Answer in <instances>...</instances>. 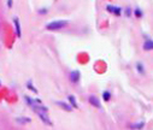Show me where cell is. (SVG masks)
Wrapping results in <instances>:
<instances>
[{
	"label": "cell",
	"instance_id": "1",
	"mask_svg": "<svg viewBox=\"0 0 153 130\" xmlns=\"http://www.w3.org/2000/svg\"><path fill=\"white\" fill-rule=\"evenodd\" d=\"M24 100L27 104H29V106L33 108V111L39 116V118L47 125H52V122L50 119V116H48V112H47V108L41 104L40 100H33L30 97H24Z\"/></svg>",
	"mask_w": 153,
	"mask_h": 130
},
{
	"label": "cell",
	"instance_id": "2",
	"mask_svg": "<svg viewBox=\"0 0 153 130\" xmlns=\"http://www.w3.org/2000/svg\"><path fill=\"white\" fill-rule=\"evenodd\" d=\"M69 24L68 21L65 19H59V21H52L48 24H46V29L51 30V31H56V30H60L63 28H65Z\"/></svg>",
	"mask_w": 153,
	"mask_h": 130
},
{
	"label": "cell",
	"instance_id": "3",
	"mask_svg": "<svg viewBox=\"0 0 153 130\" xmlns=\"http://www.w3.org/2000/svg\"><path fill=\"white\" fill-rule=\"evenodd\" d=\"M106 11H108L110 13H112L114 16H121L122 15V9L120 6H114V5H107Z\"/></svg>",
	"mask_w": 153,
	"mask_h": 130
},
{
	"label": "cell",
	"instance_id": "4",
	"mask_svg": "<svg viewBox=\"0 0 153 130\" xmlns=\"http://www.w3.org/2000/svg\"><path fill=\"white\" fill-rule=\"evenodd\" d=\"M69 78H70V81H71L72 83H79V82H80V78H81V74H80V71H79V70H74V71H71L70 75H69Z\"/></svg>",
	"mask_w": 153,
	"mask_h": 130
},
{
	"label": "cell",
	"instance_id": "5",
	"mask_svg": "<svg viewBox=\"0 0 153 130\" xmlns=\"http://www.w3.org/2000/svg\"><path fill=\"white\" fill-rule=\"evenodd\" d=\"M88 101H89V104H91L92 106H94V107H97V108H101L100 100H99V98H97L95 95H91V97L88 98Z\"/></svg>",
	"mask_w": 153,
	"mask_h": 130
},
{
	"label": "cell",
	"instance_id": "6",
	"mask_svg": "<svg viewBox=\"0 0 153 130\" xmlns=\"http://www.w3.org/2000/svg\"><path fill=\"white\" fill-rule=\"evenodd\" d=\"M13 24H15V33L18 37L22 36V31H21V24H19V19L17 17L13 18Z\"/></svg>",
	"mask_w": 153,
	"mask_h": 130
},
{
	"label": "cell",
	"instance_id": "7",
	"mask_svg": "<svg viewBox=\"0 0 153 130\" xmlns=\"http://www.w3.org/2000/svg\"><path fill=\"white\" fill-rule=\"evenodd\" d=\"M142 48L145 51H152L153 50V40H146L142 45Z\"/></svg>",
	"mask_w": 153,
	"mask_h": 130
},
{
	"label": "cell",
	"instance_id": "8",
	"mask_svg": "<svg viewBox=\"0 0 153 130\" xmlns=\"http://www.w3.org/2000/svg\"><path fill=\"white\" fill-rule=\"evenodd\" d=\"M56 104H57L58 106H60V107H62L63 110H65V111H68V112H70V111H71V110L74 108L72 106H70L69 104H66V103H64V101H57Z\"/></svg>",
	"mask_w": 153,
	"mask_h": 130
},
{
	"label": "cell",
	"instance_id": "9",
	"mask_svg": "<svg viewBox=\"0 0 153 130\" xmlns=\"http://www.w3.org/2000/svg\"><path fill=\"white\" fill-rule=\"evenodd\" d=\"M68 99H69V101L71 103V106L74 107V108H77L79 106H77V103H76V100H75V97L74 95H69L68 97Z\"/></svg>",
	"mask_w": 153,
	"mask_h": 130
},
{
	"label": "cell",
	"instance_id": "10",
	"mask_svg": "<svg viewBox=\"0 0 153 130\" xmlns=\"http://www.w3.org/2000/svg\"><path fill=\"white\" fill-rule=\"evenodd\" d=\"M102 99H104L105 101H108V100L111 99V93H110L108 91H105V92L102 93Z\"/></svg>",
	"mask_w": 153,
	"mask_h": 130
},
{
	"label": "cell",
	"instance_id": "11",
	"mask_svg": "<svg viewBox=\"0 0 153 130\" xmlns=\"http://www.w3.org/2000/svg\"><path fill=\"white\" fill-rule=\"evenodd\" d=\"M133 12H134V15H135L137 18H140V17H142V16H143V12H142V11H141L139 7H136V9H135Z\"/></svg>",
	"mask_w": 153,
	"mask_h": 130
},
{
	"label": "cell",
	"instance_id": "12",
	"mask_svg": "<svg viewBox=\"0 0 153 130\" xmlns=\"http://www.w3.org/2000/svg\"><path fill=\"white\" fill-rule=\"evenodd\" d=\"M143 125H145V123H143V122H140V123H137V124L130 125V128H131V129H141Z\"/></svg>",
	"mask_w": 153,
	"mask_h": 130
},
{
	"label": "cell",
	"instance_id": "13",
	"mask_svg": "<svg viewBox=\"0 0 153 130\" xmlns=\"http://www.w3.org/2000/svg\"><path fill=\"white\" fill-rule=\"evenodd\" d=\"M136 69H137V71H139L140 74H143V72H145V68H143V65H142L141 63H137V64H136Z\"/></svg>",
	"mask_w": 153,
	"mask_h": 130
},
{
	"label": "cell",
	"instance_id": "14",
	"mask_svg": "<svg viewBox=\"0 0 153 130\" xmlns=\"http://www.w3.org/2000/svg\"><path fill=\"white\" fill-rule=\"evenodd\" d=\"M16 122H17V123L23 124V123H29V122H30V119H29V118H17V119H16Z\"/></svg>",
	"mask_w": 153,
	"mask_h": 130
},
{
	"label": "cell",
	"instance_id": "15",
	"mask_svg": "<svg viewBox=\"0 0 153 130\" xmlns=\"http://www.w3.org/2000/svg\"><path fill=\"white\" fill-rule=\"evenodd\" d=\"M27 87H28V88L31 91V92H34V93H37V91L34 88V85H33V83H31V81H29L28 83H27Z\"/></svg>",
	"mask_w": 153,
	"mask_h": 130
},
{
	"label": "cell",
	"instance_id": "16",
	"mask_svg": "<svg viewBox=\"0 0 153 130\" xmlns=\"http://www.w3.org/2000/svg\"><path fill=\"white\" fill-rule=\"evenodd\" d=\"M37 12H39L40 15H46V13L48 12V10H47V9H41V10H39Z\"/></svg>",
	"mask_w": 153,
	"mask_h": 130
},
{
	"label": "cell",
	"instance_id": "17",
	"mask_svg": "<svg viewBox=\"0 0 153 130\" xmlns=\"http://www.w3.org/2000/svg\"><path fill=\"white\" fill-rule=\"evenodd\" d=\"M126 15H127L128 17L131 15V9H130V7H127V9H126Z\"/></svg>",
	"mask_w": 153,
	"mask_h": 130
}]
</instances>
